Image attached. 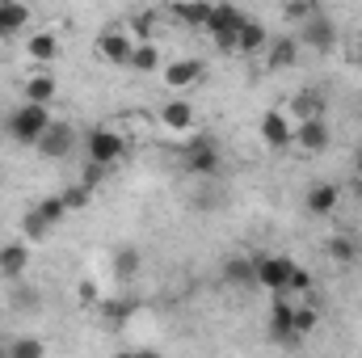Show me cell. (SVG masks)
<instances>
[{"mask_svg": "<svg viewBox=\"0 0 362 358\" xmlns=\"http://www.w3.org/2000/svg\"><path fill=\"white\" fill-rule=\"evenodd\" d=\"M47 127H51V110L47 105H17L13 114H8V135L17 139V144H25V148H38V139L47 135Z\"/></svg>", "mask_w": 362, "mask_h": 358, "instance_id": "1", "label": "cell"}, {"mask_svg": "<svg viewBox=\"0 0 362 358\" xmlns=\"http://www.w3.org/2000/svg\"><path fill=\"white\" fill-rule=\"evenodd\" d=\"M85 144H89V165H101V169H114L122 161V148H127L114 127H93Z\"/></svg>", "mask_w": 362, "mask_h": 358, "instance_id": "2", "label": "cell"}, {"mask_svg": "<svg viewBox=\"0 0 362 358\" xmlns=\"http://www.w3.org/2000/svg\"><path fill=\"white\" fill-rule=\"evenodd\" d=\"M240 25H245V13L240 8H232V4H219L215 13H211V38H215V47L219 51H236V34H240Z\"/></svg>", "mask_w": 362, "mask_h": 358, "instance_id": "3", "label": "cell"}, {"mask_svg": "<svg viewBox=\"0 0 362 358\" xmlns=\"http://www.w3.org/2000/svg\"><path fill=\"white\" fill-rule=\"evenodd\" d=\"M181 169H185L189 178H215V173L223 169V156H219V148H215V144L198 139V144H189V148H185Z\"/></svg>", "mask_w": 362, "mask_h": 358, "instance_id": "4", "label": "cell"}, {"mask_svg": "<svg viewBox=\"0 0 362 358\" xmlns=\"http://www.w3.org/2000/svg\"><path fill=\"white\" fill-rule=\"evenodd\" d=\"M72 144H76V131H72L68 122H51L47 135L38 139V152H42L47 161H64V156L72 152Z\"/></svg>", "mask_w": 362, "mask_h": 358, "instance_id": "5", "label": "cell"}, {"mask_svg": "<svg viewBox=\"0 0 362 358\" xmlns=\"http://www.w3.org/2000/svg\"><path fill=\"white\" fill-rule=\"evenodd\" d=\"M270 342H286L295 346V304H286V295H278L270 308Z\"/></svg>", "mask_w": 362, "mask_h": 358, "instance_id": "6", "label": "cell"}, {"mask_svg": "<svg viewBox=\"0 0 362 358\" xmlns=\"http://www.w3.org/2000/svg\"><path fill=\"white\" fill-rule=\"evenodd\" d=\"M262 144L266 148H286V144H295V127H291V118L282 114V110H270L266 118H262Z\"/></svg>", "mask_w": 362, "mask_h": 358, "instance_id": "7", "label": "cell"}, {"mask_svg": "<svg viewBox=\"0 0 362 358\" xmlns=\"http://www.w3.org/2000/svg\"><path fill=\"white\" fill-rule=\"evenodd\" d=\"M253 266H257V282H262L266 291H278V295H282L295 262H291V258H262V262H253Z\"/></svg>", "mask_w": 362, "mask_h": 358, "instance_id": "8", "label": "cell"}, {"mask_svg": "<svg viewBox=\"0 0 362 358\" xmlns=\"http://www.w3.org/2000/svg\"><path fill=\"white\" fill-rule=\"evenodd\" d=\"M97 51H101V59H110V64H131V55H135V42L122 34V30H105L101 38H97Z\"/></svg>", "mask_w": 362, "mask_h": 358, "instance_id": "9", "label": "cell"}, {"mask_svg": "<svg viewBox=\"0 0 362 358\" xmlns=\"http://www.w3.org/2000/svg\"><path fill=\"white\" fill-rule=\"evenodd\" d=\"M337 202H341V190H337L333 181L312 185V190H308V198H303V207H308L312 215H333V211H337Z\"/></svg>", "mask_w": 362, "mask_h": 358, "instance_id": "10", "label": "cell"}, {"mask_svg": "<svg viewBox=\"0 0 362 358\" xmlns=\"http://www.w3.org/2000/svg\"><path fill=\"white\" fill-rule=\"evenodd\" d=\"M299 59V38L295 34H282V38H270V51H266V68L278 72V68H291Z\"/></svg>", "mask_w": 362, "mask_h": 358, "instance_id": "11", "label": "cell"}, {"mask_svg": "<svg viewBox=\"0 0 362 358\" xmlns=\"http://www.w3.org/2000/svg\"><path fill=\"white\" fill-rule=\"evenodd\" d=\"M295 144H299L303 152H325V148H329V127H325V118L299 122V127H295Z\"/></svg>", "mask_w": 362, "mask_h": 358, "instance_id": "12", "label": "cell"}, {"mask_svg": "<svg viewBox=\"0 0 362 358\" xmlns=\"http://www.w3.org/2000/svg\"><path fill=\"white\" fill-rule=\"evenodd\" d=\"M25 266H30V249H25L21 241L0 245V274H4V278H21Z\"/></svg>", "mask_w": 362, "mask_h": 358, "instance_id": "13", "label": "cell"}, {"mask_svg": "<svg viewBox=\"0 0 362 358\" xmlns=\"http://www.w3.org/2000/svg\"><path fill=\"white\" fill-rule=\"evenodd\" d=\"M30 21V4H17V0H0V38H13L21 34Z\"/></svg>", "mask_w": 362, "mask_h": 358, "instance_id": "14", "label": "cell"}, {"mask_svg": "<svg viewBox=\"0 0 362 358\" xmlns=\"http://www.w3.org/2000/svg\"><path fill=\"white\" fill-rule=\"evenodd\" d=\"M198 76H202V59H177V64L165 68V85L169 89H189Z\"/></svg>", "mask_w": 362, "mask_h": 358, "instance_id": "15", "label": "cell"}, {"mask_svg": "<svg viewBox=\"0 0 362 358\" xmlns=\"http://www.w3.org/2000/svg\"><path fill=\"white\" fill-rule=\"evenodd\" d=\"M303 42H312L316 51H329L333 42H337V30H333V21L320 13V17H312L308 25H303Z\"/></svg>", "mask_w": 362, "mask_h": 358, "instance_id": "16", "label": "cell"}, {"mask_svg": "<svg viewBox=\"0 0 362 358\" xmlns=\"http://www.w3.org/2000/svg\"><path fill=\"white\" fill-rule=\"evenodd\" d=\"M266 42H270L266 25L253 21V17H245V25H240V34H236V51H240V55H253V51H262Z\"/></svg>", "mask_w": 362, "mask_h": 358, "instance_id": "17", "label": "cell"}, {"mask_svg": "<svg viewBox=\"0 0 362 358\" xmlns=\"http://www.w3.org/2000/svg\"><path fill=\"white\" fill-rule=\"evenodd\" d=\"M160 122H165V127H169V131H189V127H194V105H189V101H169V105H165V110H160Z\"/></svg>", "mask_w": 362, "mask_h": 358, "instance_id": "18", "label": "cell"}, {"mask_svg": "<svg viewBox=\"0 0 362 358\" xmlns=\"http://www.w3.org/2000/svg\"><path fill=\"white\" fill-rule=\"evenodd\" d=\"M291 105L299 110V118H303V122H316V118H325V93H320V89L295 93V101H291Z\"/></svg>", "mask_w": 362, "mask_h": 358, "instance_id": "19", "label": "cell"}, {"mask_svg": "<svg viewBox=\"0 0 362 358\" xmlns=\"http://www.w3.org/2000/svg\"><path fill=\"white\" fill-rule=\"evenodd\" d=\"M329 258H333L337 266H354V262H358V241H354L350 232L329 236Z\"/></svg>", "mask_w": 362, "mask_h": 358, "instance_id": "20", "label": "cell"}, {"mask_svg": "<svg viewBox=\"0 0 362 358\" xmlns=\"http://www.w3.org/2000/svg\"><path fill=\"white\" fill-rule=\"evenodd\" d=\"M51 97H55V76L51 72L30 76V85H25V101L30 105H51Z\"/></svg>", "mask_w": 362, "mask_h": 358, "instance_id": "21", "label": "cell"}, {"mask_svg": "<svg viewBox=\"0 0 362 358\" xmlns=\"http://www.w3.org/2000/svg\"><path fill=\"white\" fill-rule=\"evenodd\" d=\"M55 55H59V38L55 34H34L30 38V59L34 64H51Z\"/></svg>", "mask_w": 362, "mask_h": 358, "instance_id": "22", "label": "cell"}, {"mask_svg": "<svg viewBox=\"0 0 362 358\" xmlns=\"http://www.w3.org/2000/svg\"><path fill=\"white\" fill-rule=\"evenodd\" d=\"M320 325V312H316V299H308V304H295V337L303 342L312 329Z\"/></svg>", "mask_w": 362, "mask_h": 358, "instance_id": "23", "label": "cell"}, {"mask_svg": "<svg viewBox=\"0 0 362 358\" xmlns=\"http://www.w3.org/2000/svg\"><path fill=\"white\" fill-rule=\"evenodd\" d=\"M139 270H144V253L139 249H118L114 253V274L118 278H135Z\"/></svg>", "mask_w": 362, "mask_h": 358, "instance_id": "24", "label": "cell"}, {"mask_svg": "<svg viewBox=\"0 0 362 358\" xmlns=\"http://www.w3.org/2000/svg\"><path fill=\"white\" fill-rule=\"evenodd\" d=\"M8 358H47V342L42 337H13Z\"/></svg>", "mask_w": 362, "mask_h": 358, "instance_id": "25", "label": "cell"}, {"mask_svg": "<svg viewBox=\"0 0 362 358\" xmlns=\"http://www.w3.org/2000/svg\"><path fill=\"white\" fill-rule=\"evenodd\" d=\"M211 13H215L211 4H177V8H173L177 21H185V25H202V30L211 25Z\"/></svg>", "mask_w": 362, "mask_h": 358, "instance_id": "26", "label": "cell"}, {"mask_svg": "<svg viewBox=\"0 0 362 358\" xmlns=\"http://www.w3.org/2000/svg\"><path fill=\"white\" fill-rule=\"evenodd\" d=\"M127 68H131V72H156V68H160V51H156L152 42H144V47H135V55H131Z\"/></svg>", "mask_w": 362, "mask_h": 358, "instance_id": "27", "label": "cell"}, {"mask_svg": "<svg viewBox=\"0 0 362 358\" xmlns=\"http://www.w3.org/2000/svg\"><path fill=\"white\" fill-rule=\"evenodd\" d=\"M223 278H228V282H257V266H253L249 258H232V262L223 266Z\"/></svg>", "mask_w": 362, "mask_h": 358, "instance_id": "28", "label": "cell"}, {"mask_svg": "<svg viewBox=\"0 0 362 358\" xmlns=\"http://www.w3.org/2000/svg\"><path fill=\"white\" fill-rule=\"evenodd\" d=\"M34 211H38V215H42L51 228H55V224L68 215V207H64V198H59V194H47V198H38V207H34Z\"/></svg>", "mask_w": 362, "mask_h": 358, "instance_id": "29", "label": "cell"}, {"mask_svg": "<svg viewBox=\"0 0 362 358\" xmlns=\"http://www.w3.org/2000/svg\"><path fill=\"white\" fill-rule=\"evenodd\" d=\"M47 232H51V224H47L38 211H30V215L21 219V236H25V241H47Z\"/></svg>", "mask_w": 362, "mask_h": 358, "instance_id": "30", "label": "cell"}, {"mask_svg": "<svg viewBox=\"0 0 362 358\" xmlns=\"http://www.w3.org/2000/svg\"><path fill=\"white\" fill-rule=\"evenodd\" d=\"M89 185H72V190H64V194H59V198H64V207H68V211H81V207H89Z\"/></svg>", "mask_w": 362, "mask_h": 358, "instance_id": "31", "label": "cell"}, {"mask_svg": "<svg viewBox=\"0 0 362 358\" xmlns=\"http://www.w3.org/2000/svg\"><path fill=\"white\" fill-rule=\"evenodd\" d=\"M286 291H295V295H308V291H312V274H308L303 266H295V270H291V278H286ZM286 291H282V295H286Z\"/></svg>", "mask_w": 362, "mask_h": 358, "instance_id": "32", "label": "cell"}, {"mask_svg": "<svg viewBox=\"0 0 362 358\" xmlns=\"http://www.w3.org/2000/svg\"><path fill=\"white\" fill-rule=\"evenodd\" d=\"M282 17H291V21H312V17H320V4H286Z\"/></svg>", "mask_w": 362, "mask_h": 358, "instance_id": "33", "label": "cell"}, {"mask_svg": "<svg viewBox=\"0 0 362 358\" xmlns=\"http://www.w3.org/2000/svg\"><path fill=\"white\" fill-rule=\"evenodd\" d=\"M152 21H156L152 13H135V21H131V25H135V34H139V38H148V34H152Z\"/></svg>", "mask_w": 362, "mask_h": 358, "instance_id": "34", "label": "cell"}, {"mask_svg": "<svg viewBox=\"0 0 362 358\" xmlns=\"http://www.w3.org/2000/svg\"><path fill=\"white\" fill-rule=\"evenodd\" d=\"M127 312H135V304H131V299H118V304H110V308H105V316H110V321H114V316L122 321Z\"/></svg>", "mask_w": 362, "mask_h": 358, "instance_id": "35", "label": "cell"}, {"mask_svg": "<svg viewBox=\"0 0 362 358\" xmlns=\"http://www.w3.org/2000/svg\"><path fill=\"white\" fill-rule=\"evenodd\" d=\"M105 173H110V169H101V165H89V169H85V181H81V185H89V190H93V185H97V181L105 178Z\"/></svg>", "mask_w": 362, "mask_h": 358, "instance_id": "36", "label": "cell"}, {"mask_svg": "<svg viewBox=\"0 0 362 358\" xmlns=\"http://www.w3.org/2000/svg\"><path fill=\"white\" fill-rule=\"evenodd\" d=\"M354 178L362 181V152H358V156H354Z\"/></svg>", "mask_w": 362, "mask_h": 358, "instance_id": "37", "label": "cell"}, {"mask_svg": "<svg viewBox=\"0 0 362 358\" xmlns=\"http://www.w3.org/2000/svg\"><path fill=\"white\" fill-rule=\"evenodd\" d=\"M135 358H160L156 350H135Z\"/></svg>", "mask_w": 362, "mask_h": 358, "instance_id": "38", "label": "cell"}, {"mask_svg": "<svg viewBox=\"0 0 362 358\" xmlns=\"http://www.w3.org/2000/svg\"><path fill=\"white\" fill-rule=\"evenodd\" d=\"M114 358H135V350H122V354H114Z\"/></svg>", "mask_w": 362, "mask_h": 358, "instance_id": "39", "label": "cell"}, {"mask_svg": "<svg viewBox=\"0 0 362 358\" xmlns=\"http://www.w3.org/2000/svg\"><path fill=\"white\" fill-rule=\"evenodd\" d=\"M358 59H362V55H358Z\"/></svg>", "mask_w": 362, "mask_h": 358, "instance_id": "40", "label": "cell"}]
</instances>
